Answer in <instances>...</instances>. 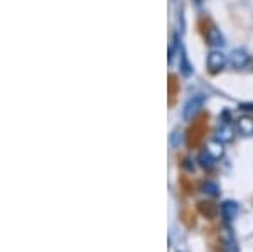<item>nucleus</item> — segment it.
Instances as JSON below:
<instances>
[{
    "mask_svg": "<svg viewBox=\"0 0 253 252\" xmlns=\"http://www.w3.org/2000/svg\"><path fill=\"white\" fill-rule=\"evenodd\" d=\"M221 252H240L230 229H223V232H221Z\"/></svg>",
    "mask_w": 253,
    "mask_h": 252,
    "instance_id": "39448f33",
    "label": "nucleus"
},
{
    "mask_svg": "<svg viewBox=\"0 0 253 252\" xmlns=\"http://www.w3.org/2000/svg\"><path fill=\"white\" fill-rule=\"evenodd\" d=\"M214 157H211L210 154H208L206 151L205 152H201V156H199V162H201V166L203 168H206V169H211L214 166Z\"/></svg>",
    "mask_w": 253,
    "mask_h": 252,
    "instance_id": "f8f14e48",
    "label": "nucleus"
},
{
    "mask_svg": "<svg viewBox=\"0 0 253 252\" xmlns=\"http://www.w3.org/2000/svg\"><path fill=\"white\" fill-rule=\"evenodd\" d=\"M206 39H208V43H210V46H213V48L224 46V38H223L221 31H219L218 27H214V26H211L210 29H208Z\"/></svg>",
    "mask_w": 253,
    "mask_h": 252,
    "instance_id": "6e6552de",
    "label": "nucleus"
},
{
    "mask_svg": "<svg viewBox=\"0 0 253 252\" xmlns=\"http://www.w3.org/2000/svg\"><path fill=\"white\" fill-rule=\"evenodd\" d=\"M201 190L206 195H210V197H218V195H219V186L216 185L214 181H205L201 185Z\"/></svg>",
    "mask_w": 253,
    "mask_h": 252,
    "instance_id": "9d476101",
    "label": "nucleus"
},
{
    "mask_svg": "<svg viewBox=\"0 0 253 252\" xmlns=\"http://www.w3.org/2000/svg\"><path fill=\"white\" fill-rule=\"evenodd\" d=\"M205 151L210 154L211 157H214V159H219V157L224 156V142H221L219 139H211L206 142V148Z\"/></svg>",
    "mask_w": 253,
    "mask_h": 252,
    "instance_id": "20e7f679",
    "label": "nucleus"
},
{
    "mask_svg": "<svg viewBox=\"0 0 253 252\" xmlns=\"http://www.w3.org/2000/svg\"><path fill=\"white\" fill-rule=\"evenodd\" d=\"M181 142H182V132L181 131H175L174 136H172V146H174V148H177Z\"/></svg>",
    "mask_w": 253,
    "mask_h": 252,
    "instance_id": "ddd939ff",
    "label": "nucleus"
},
{
    "mask_svg": "<svg viewBox=\"0 0 253 252\" xmlns=\"http://www.w3.org/2000/svg\"><path fill=\"white\" fill-rule=\"evenodd\" d=\"M219 210H221V215H223L224 220L231 222L236 217V213H238V203L231 202V200H226V202L221 203V208H219Z\"/></svg>",
    "mask_w": 253,
    "mask_h": 252,
    "instance_id": "1a4fd4ad",
    "label": "nucleus"
},
{
    "mask_svg": "<svg viewBox=\"0 0 253 252\" xmlns=\"http://www.w3.org/2000/svg\"><path fill=\"white\" fill-rule=\"evenodd\" d=\"M248 61H250V56H248V52L245 50H235L230 56L231 66L236 68V70H243L248 64Z\"/></svg>",
    "mask_w": 253,
    "mask_h": 252,
    "instance_id": "7ed1b4c3",
    "label": "nucleus"
},
{
    "mask_svg": "<svg viewBox=\"0 0 253 252\" xmlns=\"http://www.w3.org/2000/svg\"><path fill=\"white\" fill-rule=\"evenodd\" d=\"M240 108L245 112H253V103H243V105H240Z\"/></svg>",
    "mask_w": 253,
    "mask_h": 252,
    "instance_id": "4468645a",
    "label": "nucleus"
},
{
    "mask_svg": "<svg viewBox=\"0 0 253 252\" xmlns=\"http://www.w3.org/2000/svg\"><path fill=\"white\" fill-rule=\"evenodd\" d=\"M208 68H210L211 73H219L226 64V54L221 51H211L208 54Z\"/></svg>",
    "mask_w": 253,
    "mask_h": 252,
    "instance_id": "f03ea898",
    "label": "nucleus"
},
{
    "mask_svg": "<svg viewBox=\"0 0 253 252\" xmlns=\"http://www.w3.org/2000/svg\"><path fill=\"white\" fill-rule=\"evenodd\" d=\"M205 103H206V95H201V93L193 95V99L187 100V103L184 105V110H182V119H184V120H193L194 117L201 112V108L205 107Z\"/></svg>",
    "mask_w": 253,
    "mask_h": 252,
    "instance_id": "f257e3e1",
    "label": "nucleus"
},
{
    "mask_svg": "<svg viewBox=\"0 0 253 252\" xmlns=\"http://www.w3.org/2000/svg\"><path fill=\"white\" fill-rule=\"evenodd\" d=\"M236 131L245 137L253 136V117H250V115L240 117V119L236 120Z\"/></svg>",
    "mask_w": 253,
    "mask_h": 252,
    "instance_id": "423d86ee",
    "label": "nucleus"
},
{
    "mask_svg": "<svg viewBox=\"0 0 253 252\" xmlns=\"http://www.w3.org/2000/svg\"><path fill=\"white\" fill-rule=\"evenodd\" d=\"M233 137H235L233 125L228 124V122H223V124L216 129V139H219L221 142H224V144L230 142V141H233Z\"/></svg>",
    "mask_w": 253,
    "mask_h": 252,
    "instance_id": "0eeeda50",
    "label": "nucleus"
},
{
    "mask_svg": "<svg viewBox=\"0 0 253 252\" xmlns=\"http://www.w3.org/2000/svg\"><path fill=\"white\" fill-rule=\"evenodd\" d=\"M179 68H181V73L184 76H189L191 73H193V66H191L189 61H187V56H186L184 51L181 52V66H179Z\"/></svg>",
    "mask_w": 253,
    "mask_h": 252,
    "instance_id": "9b49d317",
    "label": "nucleus"
}]
</instances>
